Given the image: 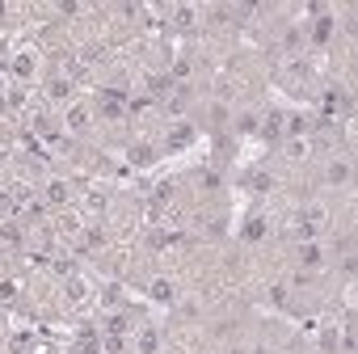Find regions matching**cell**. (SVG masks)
I'll return each mask as SVG.
<instances>
[{"label": "cell", "instance_id": "obj_4", "mask_svg": "<svg viewBox=\"0 0 358 354\" xmlns=\"http://www.w3.org/2000/svg\"><path fill=\"white\" fill-rule=\"evenodd\" d=\"M68 123H72V127H76V131H80V127L89 123V110H85V105H76V110L68 114Z\"/></svg>", "mask_w": 358, "mask_h": 354}, {"label": "cell", "instance_id": "obj_9", "mask_svg": "<svg viewBox=\"0 0 358 354\" xmlns=\"http://www.w3.org/2000/svg\"><path fill=\"white\" fill-rule=\"evenodd\" d=\"M177 26H194V9H177Z\"/></svg>", "mask_w": 358, "mask_h": 354}, {"label": "cell", "instance_id": "obj_1", "mask_svg": "<svg viewBox=\"0 0 358 354\" xmlns=\"http://www.w3.org/2000/svg\"><path fill=\"white\" fill-rule=\"evenodd\" d=\"M329 182L333 186H345V182H350V164H345V160H333L329 164Z\"/></svg>", "mask_w": 358, "mask_h": 354}, {"label": "cell", "instance_id": "obj_10", "mask_svg": "<svg viewBox=\"0 0 358 354\" xmlns=\"http://www.w3.org/2000/svg\"><path fill=\"white\" fill-rule=\"evenodd\" d=\"M42 354H51V350H42Z\"/></svg>", "mask_w": 358, "mask_h": 354}, {"label": "cell", "instance_id": "obj_2", "mask_svg": "<svg viewBox=\"0 0 358 354\" xmlns=\"http://www.w3.org/2000/svg\"><path fill=\"white\" fill-rule=\"evenodd\" d=\"M46 198H51V203H64L68 198V182H51L46 186Z\"/></svg>", "mask_w": 358, "mask_h": 354}, {"label": "cell", "instance_id": "obj_5", "mask_svg": "<svg viewBox=\"0 0 358 354\" xmlns=\"http://www.w3.org/2000/svg\"><path fill=\"white\" fill-rule=\"evenodd\" d=\"M152 295H156V300H173V295H177V291H173V282H164V278H160V282H156V287H152Z\"/></svg>", "mask_w": 358, "mask_h": 354}, {"label": "cell", "instance_id": "obj_3", "mask_svg": "<svg viewBox=\"0 0 358 354\" xmlns=\"http://www.w3.org/2000/svg\"><path fill=\"white\" fill-rule=\"evenodd\" d=\"M300 257H304V266H320V249H316V245H304Z\"/></svg>", "mask_w": 358, "mask_h": 354}, {"label": "cell", "instance_id": "obj_7", "mask_svg": "<svg viewBox=\"0 0 358 354\" xmlns=\"http://www.w3.org/2000/svg\"><path fill=\"white\" fill-rule=\"evenodd\" d=\"M46 93H51V97H68V80H51V89H46Z\"/></svg>", "mask_w": 358, "mask_h": 354}, {"label": "cell", "instance_id": "obj_8", "mask_svg": "<svg viewBox=\"0 0 358 354\" xmlns=\"http://www.w3.org/2000/svg\"><path fill=\"white\" fill-rule=\"evenodd\" d=\"M131 160H139V164H148V160H152V148H131Z\"/></svg>", "mask_w": 358, "mask_h": 354}, {"label": "cell", "instance_id": "obj_6", "mask_svg": "<svg viewBox=\"0 0 358 354\" xmlns=\"http://www.w3.org/2000/svg\"><path fill=\"white\" fill-rule=\"evenodd\" d=\"M286 152H291V160H304L308 156V144H304V139H291V148H286Z\"/></svg>", "mask_w": 358, "mask_h": 354}]
</instances>
